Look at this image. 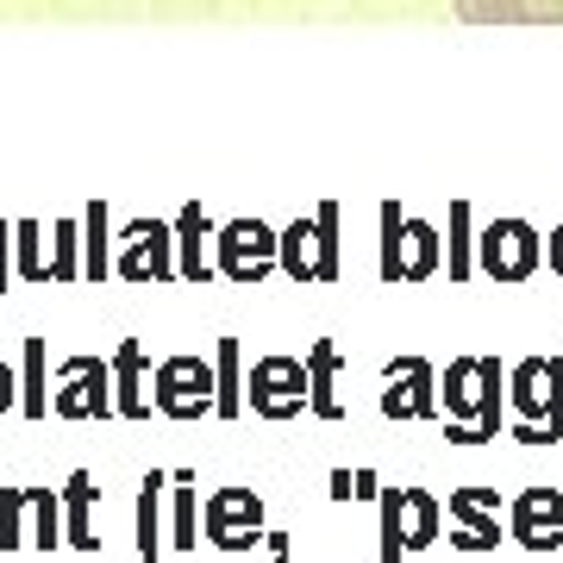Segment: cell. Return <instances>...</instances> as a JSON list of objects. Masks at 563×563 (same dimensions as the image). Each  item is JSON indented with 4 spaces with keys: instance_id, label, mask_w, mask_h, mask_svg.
Masks as SVG:
<instances>
[{
    "instance_id": "1",
    "label": "cell",
    "mask_w": 563,
    "mask_h": 563,
    "mask_svg": "<svg viewBox=\"0 0 563 563\" xmlns=\"http://www.w3.org/2000/svg\"><path fill=\"white\" fill-rule=\"evenodd\" d=\"M444 401H451V444L501 439V363L457 357L444 369Z\"/></svg>"
},
{
    "instance_id": "2",
    "label": "cell",
    "mask_w": 563,
    "mask_h": 563,
    "mask_svg": "<svg viewBox=\"0 0 563 563\" xmlns=\"http://www.w3.org/2000/svg\"><path fill=\"white\" fill-rule=\"evenodd\" d=\"M514 401V439L520 444H558L563 439V357H526L507 376Z\"/></svg>"
},
{
    "instance_id": "3",
    "label": "cell",
    "mask_w": 563,
    "mask_h": 563,
    "mask_svg": "<svg viewBox=\"0 0 563 563\" xmlns=\"http://www.w3.org/2000/svg\"><path fill=\"white\" fill-rule=\"evenodd\" d=\"M276 269H288L295 282H332L339 276V207L325 201L313 220H295L276 239Z\"/></svg>"
},
{
    "instance_id": "4",
    "label": "cell",
    "mask_w": 563,
    "mask_h": 563,
    "mask_svg": "<svg viewBox=\"0 0 563 563\" xmlns=\"http://www.w3.org/2000/svg\"><path fill=\"white\" fill-rule=\"evenodd\" d=\"M151 401H157V413H169V420H207V413L220 407L213 363H207V357H163Z\"/></svg>"
},
{
    "instance_id": "5",
    "label": "cell",
    "mask_w": 563,
    "mask_h": 563,
    "mask_svg": "<svg viewBox=\"0 0 563 563\" xmlns=\"http://www.w3.org/2000/svg\"><path fill=\"white\" fill-rule=\"evenodd\" d=\"M444 507L426 488H388L383 495V563H401V551H426L439 544Z\"/></svg>"
},
{
    "instance_id": "6",
    "label": "cell",
    "mask_w": 563,
    "mask_h": 563,
    "mask_svg": "<svg viewBox=\"0 0 563 563\" xmlns=\"http://www.w3.org/2000/svg\"><path fill=\"white\" fill-rule=\"evenodd\" d=\"M439 263V232L420 220H401V207H383V282H426Z\"/></svg>"
},
{
    "instance_id": "7",
    "label": "cell",
    "mask_w": 563,
    "mask_h": 563,
    "mask_svg": "<svg viewBox=\"0 0 563 563\" xmlns=\"http://www.w3.org/2000/svg\"><path fill=\"white\" fill-rule=\"evenodd\" d=\"M63 532V514H57V495L51 488H0V551H13V544H51Z\"/></svg>"
},
{
    "instance_id": "8",
    "label": "cell",
    "mask_w": 563,
    "mask_h": 563,
    "mask_svg": "<svg viewBox=\"0 0 563 563\" xmlns=\"http://www.w3.org/2000/svg\"><path fill=\"white\" fill-rule=\"evenodd\" d=\"M244 401L263 420H295L307 407V357H263L244 376Z\"/></svg>"
},
{
    "instance_id": "9",
    "label": "cell",
    "mask_w": 563,
    "mask_h": 563,
    "mask_svg": "<svg viewBox=\"0 0 563 563\" xmlns=\"http://www.w3.org/2000/svg\"><path fill=\"white\" fill-rule=\"evenodd\" d=\"M57 413L63 420H107V413H113V395H107V388H113V363H101V357H69L57 369Z\"/></svg>"
},
{
    "instance_id": "10",
    "label": "cell",
    "mask_w": 563,
    "mask_h": 563,
    "mask_svg": "<svg viewBox=\"0 0 563 563\" xmlns=\"http://www.w3.org/2000/svg\"><path fill=\"white\" fill-rule=\"evenodd\" d=\"M476 244H483V269L495 282H526L544 263V239L526 220H495Z\"/></svg>"
},
{
    "instance_id": "11",
    "label": "cell",
    "mask_w": 563,
    "mask_h": 563,
    "mask_svg": "<svg viewBox=\"0 0 563 563\" xmlns=\"http://www.w3.org/2000/svg\"><path fill=\"white\" fill-rule=\"evenodd\" d=\"M276 269V232L257 220H232L220 232V276L239 282V288H257L263 276Z\"/></svg>"
},
{
    "instance_id": "12",
    "label": "cell",
    "mask_w": 563,
    "mask_h": 563,
    "mask_svg": "<svg viewBox=\"0 0 563 563\" xmlns=\"http://www.w3.org/2000/svg\"><path fill=\"white\" fill-rule=\"evenodd\" d=\"M207 539L220 551H251L263 539V501L251 488H220L207 495Z\"/></svg>"
},
{
    "instance_id": "13",
    "label": "cell",
    "mask_w": 563,
    "mask_h": 563,
    "mask_svg": "<svg viewBox=\"0 0 563 563\" xmlns=\"http://www.w3.org/2000/svg\"><path fill=\"white\" fill-rule=\"evenodd\" d=\"M383 413L388 420H432L439 395H432V363L426 357H395L383 369Z\"/></svg>"
},
{
    "instance_id": "14",
    "label": "cell",
    "mask_w": 563,
    "mask_h": 563,
    "mask_svg": "<svg viewBox=\"0 0 563 563\" xmlns=\"http://www.w3.org/2000/svg\"><path fill=\"white\" fill-rule=\"evenodd\" d=\"M507 532L526 551H558L563 544V488H526V495H514Z\"/></svg>"
},
{
    "instance_id": "15",
    "label": "cell",
    "mask_w": 563,
    "mask_h": 563,
    "mask_svg": "<svg viewBox=\"0 0 563 563\" xmlns=\"http://www.w3.org/2000/svg\"><path fill=\"white\" fill-rule=\"evenodd\" d=\"M451 520L463 526L457 532L463 551H495L501 544V495L495 488H457L451 495Z\"/></svg>"
},
{
    "instance_id": "16",
    "label": "cell",
    "mask_w": 563,
    "mask_h": 563,
    "mask_svg": "<svg viewBox=\"0 0 563 563\" xmlns=\"http://www.w3.org/2000/svg\"><path fill=\"white\" fill-rule=\"evenodd\" d=\"M470 25H563V0H451Z\"/></svg>"
},
{
    "instance_id": "17",
    "label": "cell",
    "mask_w": 563,
    "mask_h": 563,
    "mask_svg": "<svg viewBox=\"0 0 563 563\" xmlns=\"http://www.w3.org/2000/svg\"><path fill=\"white\" fill-rule=\"evenodd\" d=\"M120 276L125 282H163V276H176V263H169V232H163V225L139 220L132 232H125Z\"/></svg>"
},
{
    "instance_id": "18",
    "label": "cell",
    "mask_w": 563,
    "mask_h": 563,
    "mask_svg": "<svg viewBox=\"0 0 563 563\" xmlns=\"http://www.w3.org/2000/svg\"><path fill=\"white\" fill-rule=\"evenodd\" d=\"M113 388H120V395H113V413H125V420H144V413H151V388H144V344L139 339H125L120 351H113Z\"/></svg>"
},
{
    "instance_id": "19",
    "label": "cell",
    "mask_w": 563,
    "mask_h": 563,
    "mask_svg": "<svg viewBox=\"0 0 563 563\" xmlns=\"http://www.w3.org/2000/svg\"><path fill=\"white\" fill-rule=\"evenodd\" d=\"M339 344L332 339H320L313 351H307V413H320V420H339L344 413V401L332 395V383H339Z\"/></svg>"
},
{
    "instance_id": "20",
    "label": "cell",
    "mask_w": 563,
    "mask_h": 563,
    "mask_svg": "<svg viewBox=\"0 0 563 563\" xmlns=\"http://www.w3.org/2000/svg\"><path fill=\"white\" fill-rule=\"evenodd\" d=\"M63 507H69V514H63V526H69V544H76V551H95V526H88V507H95V476H88V470H76V476H69V488H63Z\"/></svg>"
},
{
    "instance_id": "21",
    "label": "cell",
    "mask_w": 563,
    "mask_h": 563,
    "mask_svg": "<svg viewBox=\"0 0 563 563\" xmlns=\"http://www.w3.org/2000/svg\"><path fill=\"white\" fill-rule=\"evenodd\" d=\"M213 383H220V420H232L244 407V383H239V339H220V351H213Z\"/></svg>"
},
{
    "instance_id": "22",
    "label": "cell",
    "mask_w": 563,
    "mask_h": 563,
    "mask_svg": "<svg viewBox=\"0 0 563 563\" xmlns=\"http://www.w3.org/2000/svg\"><path fill=\"white\" fill-rule=\"evenodd\" d=\"M157 501H163V476H144V488H139V558H144V563H163V544H157Z\"/></svg>"
},
{
    "instance_id": "23",
    "label": "cell",
    "mask_w": 563,
    "mask_h": 563,
    "mask_svg": "<svg viewBox=\"0 0 563 563\" xmlns=\"http://www.w3.org/2000/svg\"><path fill=\"white\" fill-rule=\"evenodd\" d=\"M20 413L44 420L51 413V395H44V339H25V388H20Z\"/></svg>"
},
{
    "instance_id": "24",
    "label": "cell",
    "mask_w": 563,
    "mask_h": 563,
    "mask_svg": "<svg viewBox=\"0 0 563 563\" xmlns=\"http://www.w3.org/2000/svg\"><path fill=\"white\" fill-rule=\"evenodd\" d=\"M201 232H207L201 207H188V213H181V263H176V276H188V282L213 276V269H207V257H201Z\"/></svg>"
},
{
    "instance_id": "25",
    "label": "cell",
    "mask_w": 563,
    "mask_h": 563,
    "mask_svg": "<svg viewBox=\"0 0 563 563\" xmlns=\"http://www.w3.org/2000/svg\"><path fill=\"white\" fill-rule=\"evenodd\" d=\"M176 544H201L195 539V476H176Z\"/></svg>"
},
{
    "instance_id": "26",
    "label": "cell",
    "mask_w": 563,
    "mask_h": 563,
    "mask_svg": "<svg viewBox=\"0 0 563 563\" xmlns=\"http://www.w3.org/2000/svg\"><path fill=\"white\" fill-rule=\"evenodd\" d=\"M88 232H95V239H88V276H95V282H101L107 276V207L101 201H95V207H88Z\"/></svg>"
},
{
    "instance_id": "27",
    "label": "cell",
    "mask_w": 563,
    "mask_h": 563,
    "mask_svg": "<svg viewBox=\"0 0 563 563\" xmlns=\"http://www.w3.org/2000/svg\"><path fill=\"white\" fill-rule=\"evenodd\" d=\"M7 407H20V395H13V369L0 363V413H7Z\"/></svg>"
},
{
    "instance_id": "28",
    "label": "cell",
    "mask_w": 563,
    "mask_h": 563,
    "mask_svg": "<svg viewBox=\"0 0 563 563\" xmlns=\"http://www.w3.org/2000/svg\"><path fill=\"white\" fill-rule=\"evenodd\" d=\"M332 495H339V501H351V495H357V476H351V470H339V476H332Z\"/></svg>"
},
{
    "instance_id": "29",
    "label": "cell",
    "mask_w": 563,
    "mask_h": 563,
    "mask_svg": "<svg viewBox=\"0 0 563 563\" xmlns=\"http://www.w3.org/2000/svg\"><path fill=\"white\" fill-rule=\"evenodd\" d=\"M551 276H563V225L551 232Z\"/></svg>"
},
{
    "instance_id": "30",
    "label": "cell",
    "mask_w": 563,
    "mask_h": 563,
    "mask_svg": "<svg viewBox=\"0 0 563 563\" xmlns=\"http://www.w3.org/2000/svg\"><path fill=\"white\" fill-rule=\"evenodd\" d=\"M0 295H7V225H0Z\"/></svg>"
}]
</instances>
